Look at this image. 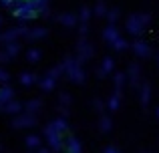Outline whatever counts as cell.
<instances>
[{
  "instance_id": "cell-4",
  "label": "cell",
  "mask_w": 159,
  "mask_h": 153,
  "mask_svg": "<svg viewBox=\"0 0 159 153\" xmlns=\"http://www.w3.org/2000/svg\"><path fill=\"white\" fill-rule=\"evenodd\" d=\"M28 26L20 24V26H12V28H6L4 32H0V44H8V43H14V40L22 38L26 34Z\"/></svg>"
},
{
  "instance_id": "cell-44",
  "label": "cell",
  "mask_w": 159,
  "mask_h": 153,
  "mask_svg": "<svg viewBox=\"0 0 159 153\" xmlns=\"http://www.w3.org/2000/svg\"><path fill=\"white\" fill-rule=\"evenodd\" d=\"M155 115H157V117H159V107H157V111H155Z\"/></svg>"
},
{
  "instance_id": "cell-36",
  "label": "cell",
  "mask_w": 159,
  "mask_h": 153,
  "mask_svg": "<svg viewBox=\"0 0 159 153\" xmlns=\"http://www.w3.org/2000/svg\"><path fill=\"white\" fill-rule=\"evenodd\" d=\"M8 79H10V75H8V73L4 71V69H0V83H4V85H6Z\"/></svg>"
},
{
  "instance_id": "cell-15",
  "label": "cell",
  "mask_w": 159,
  "mask_h": 153,
  "mask_svg": "<svg viewBox=\"0 0 159 153\" xmlns=\"http://www.w3.org/2000/svg\"><path fill=\"white\" fill-rule=\"evenodd\" d=\"M65 153H83V145L77 137H66L65 139Z\"/></svg>"
},
{
  "instance_id": "cell-27",
  "label": "cell",
  "mask_w": 159,
  "mask_h": 153,
  "mask_svg": "<svg viewBox=\"0 0 159 153\" xmlns=\"http://www.w3.org/2000/svg\"><path fill=\"white\" fill-rule=\"evenodd\" d=\"M99 129H101L103 133H109V131L113 129V121H111V117H107V115H103V117L99 119Z\"/></svg>"
},
{
  "instance_id": "cell-33",
  "label": "cell",
  "mask_w": 159,
  "mask_h": 153,
  "mask_svg": "<svg viewBox=\"0 0 159 153\" xmlns=\"http://www.w3.org/2000/svg\"><path fill=\"white\" fill-rule=\"evenodd\" d=\"M47 75H51V77L54 79V81H58V79L62 77V69H61V65H57V67H52L51 71L47 73Z\"/></svg>"
},
{
  "instance_id": "cell-2",
  "label": "cell",
  "mask_w": 159,
  "mask_h": 153,
  "mask_svg": "<svg viewBox=\"0 0 159 153\" xmlns=\"http://www.w3.org/2000/svg\"><path fill=\"white\" fill-rule=\"evenodd\" d=\"M8 10H10V14L14 16V18H18L20 22H28V20H34L36 16H39L36 10H34V6H32V0H16Z\"/></svg>"
},
{
  "instance_id": "cell-18",
  "label": "cell",
  "mask_w": 159,
  "mask_h": 153,
  "mask_svg": "<svg viewBox=\"0 0 159 153\" xmlns=\"http://www.w3.org/2000/svg\"><path fill=\"white\" fill-rule=\"evenodd\" d=\"M12 99H14V89L8 87V85L0 87V107H4L8 101H12Z\"/></svg>"
},
{
  "instance_id": "cell-20",
  "label": "cell",
  "mask_w": 159,
  "mask_h": 153,
  "mask_svg": "<svg viewBox=\"0 0 159 153\" xmlns=\"http://www.w3.org/2000/svg\"><path fill=\"white\" fill-rule=\"evenodd\" d=\"M4 55H6L8 59H14V56H18V55H20V43H18V40L4 44Z\"/></svg>"
},
{
  "instance_id": "cell-32",
  "label": "cell",
  "mask_w": 159,
  "mask_h": 153,
  "mask_svg": "<svg viewBox=\"0 0 159 153\" xmlns=\"http://www.w3.org/2000/svg\"><path fill=\"white\" fill-rule=\"evenodd\" d=\"M107 10H109V8H107L105 2H97L93 12H95V16H107Z\"/></svg>"
},
{
  "instance_id": "cell-31",
  "label": "cell",
  "mask_w": 159,
  "mask_h": 153,
  "mask_svg": "<svg viewBox=\"0 0 159 153\" xmlns=\"http://www.w3.org/2000/svg\"><path fill=\"white\" fill-rule=\"evenodd\" d=\"M107 20H109V24H115L117 20H119V8H109L107 10Z\"/></svg>"
},
{
  "instance_id": "cell-45",
  "label": "cell",
  "mask_w": 159,
  "mask_h": 153,
  "mask_svg": "<svg viewBox=\"0 0 159 153\" xmlns=\"http://www.w3.org/2000/svg\"><path fill=\"white\" fill-rule=\"evenodd\" d=\"M157 65H159V52H157Z\"/></svg>"
},
{
  "instance_id": "cell-41",
  "label": "cell",
  "mask_w": 159,
  "mask_h": 153,
  "mask_svg": "<svg viewBox=\"0 0 159 153\" xmlns=\"http://www.w3.org/2000/svg\"><path fill=\"white\" fill-rule=\"evenodd\" d=\"M103 153H121L119 149H117V147H113V145H109V147H105V151Z\"/></svg>"
},
{
  "instance_id": "cell-5",
  "label": "cell",
  "mask_w": 159,
  "mask_h": 153,
  "mask_svg": "<svg viewBox=\"0 0 159 153\" xmlns=\"http://www.w3.org/2000/svg\"><path fill=\"white\" fill-rule=\"evenodd\" d=\"M93 55H95L93 44L87 40V36H81V38H79V43H77V59L81 61V63H85V61H89Z\"/></svg>"
},
{
  "instance_id": "cell-12",
  "label": "cell",
  "mask_w": 159,
  "mask_h": 153,
  "mask_svg": "<svg viewBox=\"0 0 159 153\" xmlns=\"http://www.w3.org/2000/svg\"><path fill=\"white\" fill-rule=\"evenodd\" d=\"M47 34H48V30L44 26H34V28H28V30H26L24 38H26V40H43Z\"/></svg>"
},
{
  "instance_id": "cell-25",
  "label": "cell",
  "mask_w": 159,
  "mask_h": 153,
  "mask_svg": "<svg viewBox=\"0 0 159 153\" xmlns=\"http://www.w3.org/2000/svg\"><path fill=\"white\" fill-rule=\"evenodd\" d=\"M91 16H93V10H91L89 6H83L81 10H79V24H89V20H91Z\"/></svg>"
},
{
  "instance_id": "cell-40",
  "label": "cell",
  "mask_w": 159,
  "mask_h": 153,
  "mask_svg": "<svg viewBox=\"0 0 159 153\" xmlns=\"http://www.w3.org/2000/svg\"><path fill=\"white\" fill-rule=\"evenodd\" d=\"M12 4H14V0H0V6H4V8H10Z\"/></svg>"
},
{
  "instance_id": "cell-38",
  "label": "cell",
  "mask_w": 159,
  "mask_h": 153,
  "mask_svg": "<svg viewBox=\"0 0 159 153\" xmlns=\"http://www.w3.org/2000/svg\"><path fill=\"white\" fill-rule=\"evenodd\" d=\"M93 107H95V111H103V107H105V105H103L101 99H95V101H93Z\"/></svg>"
},
{
  "instance_id": "cell-16",
  "label": "cell",
  "mask_w": 159,
  "mask_h": 153,
  "mask_svg": "<svg viewBox=\"0 0 159 153\" xmlns=\"http://www.w3.org/2000/svg\"><path fill=\"white\" fill-rule=\"evenodd\" d=\"M119 28L115 26V24H107V28L103 30V38H105V43H109V44H113L117 38H119Z\"/></svg>"
},
{
  "instance_id": "cell-28",
  "label": "cell",
  "mask_w": 159,
  "mask_h": 153,
  "mask_svg": "<svg viewBox=\"0 0 159 153\" xmlns=\"http://www.w3.org/2000/svg\"><path fill=\"white\" fill-rule=\"evenodd\" d=\"M24 143H26L28 149H40V137L39 135H28V137L24 139Z\"/></svg>"
},
{
  "instance_id": "cell-8",
  "label": "cell",
  "mask_w": 159,
  "mask_h": 153,
  "mask_svg": "<svg viewBox=\"0 0 159 153\" xmlns=\"http://www.w3.org/2000/svg\"><path fill=\"white\" fill-rule=\"evenodd\" d=\"M129 47L133 48V52H135L139 59H147L149 55H151V47H149V43L147 40H141V38H137L133 44H129Z\"/></svg>"
},
{
  "instance_id": "cell-13",
  "label": "cell",
  "mask_w": 159,
  "mask_h": 153,
  "mask_svg": "<svg viewBox=\"0 0 159 153\" xmlns=\"http://www.w3.org/2000/svg\"><path fill=\"white\" fill-rule=\"evenodd\" d=\"M48 2H51V0H32V6H34L36 14L43 16V18H48V16H51V8H48Z\"/></svg>"
},
{
  "instance_id": "cell-11",
  "label": "cell",
  "mask_w": 159,
  "mask_h": 153,
  "mask_svg": "<svg viewBox=\"0 0 159 153\" xmlns=\"http://www.w3.org/2000/svg\"><path fill=\"white\" fill-rule=\"evenodd\" d=\"M57 22H61L62 26H66V28H73V26L79 24V18H77L75 12H62V14L57 16Z\"/></svg>"
},
{
  "instance_id": "cell-37",
  "label": "cell",
  "mask_w": 159,
  "mask_h": 153,
  "mask_svg": "<svg viewBox=\"0 0 159 153\" xmlns=\"http://www.w3.org/2000/svg\"><path fill=\"white\" fill-rule=\"evenodd\" d=\"M87 32H89V24H79V34L87 36Z\"/></svg>"
},
{
  "instance_id": "cell-21",
  "label": "cell",
  "mask_w": 159,
  "mask_h": 153,
  "mask_svg": "<svg viewBox=\"0 0 159 153\" xmlns=\"http://www.w3.org/2000/svg\"><path fill=\"white\" fill-rule=\"evenodd\" d=\"M51 125L54 127V131L61 133V135H65L66 131H69V123H66V119H62V117H57L54 121H51Z\"/></svg>"
},
{
  "instance_id": "cell-9",
  "label": "cell",
  "mask_w": 159,
  "mask_h": 153,
  "mask_svg": "<svg viewBox=\"0 0 159 153\" xmlns=\"http://www.w3.org/2000/svg\"><path fill=\"white\" fill-rule=\"evenodd\" d=\"M127 81H129V85L133 87V89H139V85H141V69H139V65H129V69H127Z\"/></svg>"
},
{
  "instance_id": "cell-6",
  "label": "cell",
  "mask_w": 159,
  "mask_h": 153,
  "mask_svg": "<svg viewBox=\"0 0 159 153\" xmlns=\"http://www.w3.org/2000/svg\"><path fill=\"white\" fill-rule=\"evenodd\" d=\"M125 28H127V32L131 36H135V38H139V36L143 34V30H145V26L141 24V20H139L137 14H131L127 20H125Z\"/></svg>"
},
{
  "instance_id": "cell-39",
  "label": "cell",
  "mask_w": 159,
  "mask_h": 153,
  "mask_svg": "<svg viewBox=\"0 0 159 153\" xmlns=\"http://www.w3.org/2000/svg\"><path fill=\"white\" fill-rule=\"evenodd\" d=\"M58 115H61L62 119H66L69 117V109H66V107H58Z\"/></svg>"
},
{
  "instance_id": "cell-14",
  "label": "cell",
  "mask_w": 159,
  "mask_h": 153,
  "mask_svg": "<svg viewBox=\"0 0 159 153\" xmlns=\"http://www.w3.org/2000/svg\"><path fill=\"white\" fill-rule=\"evenodd\" d=\"M40 109H43V101L40 99H30V101H26L22 105V111L28 115H39Z\"/></svg>"
},
{
  "instance_id": "cell-19",
  "label": "cell",
  "mask_w": 159,
  "mask_h": 153,
  "mask_svg": "<svg viewBox=\"0 0 159 153\" xmlns=\"http://www.w3.org/2000/svg\"><path fill=\"white\" fill-rule=\"evenodd\" d=\"M149 99H151V89H149V83H143L139 85V101L143 107L149 105Z\"/></svg>"
},
{
  "instance_id": "cell-49",
  "label": "cell",
  "mask_w": 159,
  "mask_h": 153,
  "mask_svg": "<svg viewBox=\"0 0 159 153\" xmlns=\"http://www.w3.org/2000/svg\"><path fill=\"white\" fill-rule=\"evenodd\" d=\"M14 2H16V0H14Z\"/></svg>"
},
{
  "instance_id": "cell-26",
  "label": "cell",
  "mask_w": 159,
  "mask_h": 153,
  "mask_svg": "<svg viewBox=\"0 0 159 153\" xmlns=\"http://www.w3.org/2000/svg\"><path fill=\"white\" fill-rule=\"evenodd\" d=\"M18 81H20V85H24V87H30V85H34L39 79H36L34 73H22V75L18 77Z\"/></svg>"
},
{
  "instance_id": "cell-23",
  "label": "cell",
  "mask_w": 159,
  "mask_h": 153,
  "mask_svg": "<svg viewBox=\"0 0 159 153\" xmlns=\"http://www.w3.org/2000/svg\"><path fill=\"white\" fill-rule=\"evenodd\" d=\"M39 85H40V89L44 91V93H48V91H52L54 89V85H57V81L51 77V75H44L43 79L39 81Z\"/></svg>"
},
{
  "instance_id": "cell-43",
  "label": "cell",
  "mask_w": 159,
  "mask_h": 153,
  "mask_svg": "<svg viewBox=\"0 0 159 153\" xmlns=\"http://www.w3.org/2000/svg\"><path fill=\"white\" fill-rule=\"evenodd\" d=\"M32 153V151H30ZM36 153H51V151H48V149H43V147H40V149H36Z\"/></svg>"
},
{
  "instance_id": "cell-48",
  "label": "cell",
  "mask_w": 159,
  "mask_h": 153,
  "mask_svg": "<svg viewBox=\"0 0 159 153\" xmlns=\"http://www.w3.org/2000/svg\"><path fill=\"white\" fill-rule=\"evenodd\" d=\"M0 111H2V107H0Z\"/></svg>"
},
{
  "instance_id": "cell-3",
  "label": "cell",
  "mask_w": 159,
  "mask_h": 153,
  "mask_svg": "<svg viewBox=\"0 0 159 153\" xmlns=\"http://www.w3.org/2000/svg\"><path fill=\"white\" fill-rule=\"evenodd\" d=\"M44 137H47V145H48V151H52V153H58V151H62V147H65V135H61V133H57L54 131V127L48 123L47 127H44Z\"/></svg>"
},
{
  "instance_id": "cell-42",
  "label": "cell",
  "mask_w": 159,
  "mask_h": 153,
  "mask_svg": "<svg viewBox=\"0 0 159 153\" xmlns=\"http://www.w3.org/2000/svg\"><path fill=\"white\" fill-rule=\"evenodd\" d=\"M8 61H10V59L4 55V51H0V63H8Z\"/></svg>"
},
{
  "instance_id": "cell-17",
  "label": "cell",
  "mask_w": 159,
  "mask_h": 153,
  "mask_svg": "<svg viewBox=\"0 0 159 153\" xmlns=\"http://www.w3.org/2000/svg\"><path fill=\"white\" fill-rule=\"evenodd\" d=\"M2 111L4 113H8V115H20L22 113V103H18V101H14V99H12V101H8L6 105L2 107Z\"/></svg>"
},
{
  "instance_id": "cell-7",
  "label": "cell",
  "mask_w": 159,
  "mask_h": 153,
  "mask_svg": "<svg viewBox=\"0 0 159 153\" xmlns=\"http://www.w3.org/2000/svg\"><path fill=\"white\" fill-rule=\"evenodd\" d=\"M36 123H39L36 115H28V113H20V115H16V117L12 119V127H16V129H26V127H34Z\"/></svg>"
},
{
  "instance_id": "cell-30",
  "label": "cell",
  "mask_w": 159,
  "mask_h": 153,
  "mask_svg": "<svg viewBox=\"0 0 159 153\" xmlns=\"http://www.w3.org/2000/svg\"><path fill=\"white\" fill-rule=\"evenodd\" d=\"M111 47H113V48H115V51H119V52H123V51H127V47H129V43H127V40H125V38H123V36H119V38H117V40H115V43H113V44H111Z\"/></svg>"
},
{
  "instance_id": "cell-47",
  "label": "cell",
  "mask_w": 159,
  "mask_h": 153,
  "mask_svg": "<svg viewBox=\"0 0 159 153\" xmlns=\"http://www.w3.org/2000/svg\"><path fill=\"white\" fill-rule=\"evenodd\" d=\"M0 151H2V145H0Z\"/></svg>"
},
{
  "instance_id": "cell-22",
  "label": "cell",
  "mask_w": 159,
  "mask_h": 153,
  "mask_svg": "<svg viewBox=\"0 0 159 153\" xmlns=\"http://www.w3.org/2000/svg\"><path fill=\"white\" fill-rule=\"evenodd\" d=\"M119 107H121V93H113L107 101V109L115 113V111H119Z\"/></svg>"
},
{
  "instance_id": "cell-35",
  "label": "cell",
  "mask_w": 159,
  "mask_h": 153,
  "mask_svg": "<svg viewBox=\"0 0 159 153\" xmlns=\"http://www.w3.org/2000/svg\"><path fill=\"white\" fill-rule=\"evenodd\" d=\"M137 16H139L141 24L147 28V26H149V22H151V14H147V12H137Z\"/></svg>"
},
{
  "instance_id": "cell-29",
  "label": "cell",
  "mask_w": 159,
  "mask_h": 153,
  "mask_svg": "<svg viewBox=\"0 0 159 153\" xmlns=\"http://www.w3.org/2000/svg\"><path fill=\"white\" fill-rule=\"evenodd\" d=\"M40 56H43V52H40L39 48H28V52H26L28 63H39V61H40Z\"/></svg>"
},
{
  "instance_id": "cell-34",
  "label": "cell",
  "mask_w": 159,
  "mask_h": 153,
  "mask_svg": "<svg viewBox=\"0 0 159 153\" xmlns=\"http://www.w3.org/2000/svg\"><path fill=\"white\" fill-rule=\"evenodd\" d=\"M70 101H73V99H70L69 93H61V97H58V103H61V107H66V109H69Z\"/></svg>"
},
{
  "instance_id": "cell-46",
  "label": "cell",
  "mask_w": 159,
  "mask_h": 153,
  "mask_svg": "<svg viewBox=\"0 0 159 153\" xmlns=\"http://www.w3.org/2000/svg\"><path fill=\"white\" fill-rule=\"evenodd\" d=\"M0 28H2V18H0Z\"/></svg>"
},
{
  "instance_id": "cell-1",
  "label": "cell",
  "mask_w": 159,
  "mask_h": 153,
  "mask_svg": "<svg viewBox=\"0 0 159 153\" xmlns=\"http://www.w3.org/2000/svg\"><path fill=\"white\" fill-rule=\"evenodd\" d=\"M61 69L75 85H83L85 83V71H83V63L77 56H69L61 63Z\"/></svg>"
},
{
  "instance_id": "cell-24",
  "label": "cell",
  "mask_w": 159,
  "mask_h": 153,
  "mask_svg": "<svg viewBox=\"0 0 159 153\" xmlns=\"http://www.w3.org/2000/svg\"><path fill=\"white\" fill-rule=\"evenodd\" d=\"M113 83H115V93H121L123 87H125V83H127L125 73H115V75H113Z\"/></svg>"
},
{
  "instance_id": "cell-10",
  "label": "cell",
  "mask_w": 159,
  "mask_h": 153,
  "mask_svg": "<svg viewBox=\"0 0 159 153\" xmlns=\"http://www.w3.org/2000/svg\"><path fill=\"white\" fill-rule=\"evenodd\" d=\"M113 71H115V59H113V56H105L103 63H101V67H99V71H97V77L105 79L107 75H111Z\"/></svg>"
}]
</instances>
